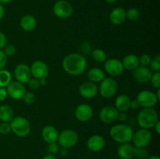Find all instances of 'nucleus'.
Here are the masks:
<instances>
[{
    "instance_id": "1",
    "label": "nucleus",
    "mask_w": 160,
    "mask_h": 159,
    "mask_svg": "<svg viewBox=\"0 0 160 159\" xmlns=\"http://www.w3.org/2000/svg\"><path fill=\"white\" fill-rule=\"evenodd\" d=\"M88 62L85 57L79 53H70L62 59V66L64 71L70 76H81L85 72Z\"/></svg>"
},
{
    "instance_id": "2",
    "label": "nucleus",
    "mask_w": 160,
    "mask_h": 159,
    "mask_svg": "<svg viewBox=\"0 0 160 159\" xmlns=\"http://www.w3.org/2000/svg\"><path fill=\"white\" fill-rule=\"evenodd\" d=\"M134 133L132 127L124 123L114 125L109 130V135L114 141L119 143H126L131 141Z\"/></svg>"
},
{
    "instance_id": "3",
    "label": "nucleus",
    "mask_w": 160,
    "mask_h": 159,
    "mask_svg": "<svg viewBox=\"0 0 160 159\" xmlns=\"http://www.w3.org/2000/svg\"><path fill=\"white\" fill-rule=\"evenodd\" d=\"M137 121L141 128L149 129L159 121V115L153 108H143L138 115Z\"/></svg>"
},
{
    "instance_id": "4",
    "label": "nucleus",
    "mask_w": 160,
    "mask_h": 159,
    "mask_svg": "<svg viewBox=\"0 0 160 159\" xmlns=\"http://www.w3.org/2000/svg\"><path fill=\"white\" fill-rule=\"evenodd\" d=\"M11 132L19 137H25L30 133L31 129L29 120L23 116L13 117L10 123Z\"/></svg>"
},
{
    "instance_id": "5",
    "label": "nucleus",
    "mask_w": 160,
    "mask_h": 159,
    "mask_svg": "<svg viewBox=\"0 0 160 159\" xmlns=\"http://www.w3.org/2000/svg\"><path fill=\"white\" fill-rule=\"evenodd\" d=\"M79 140V136L78 132L72 129H66L61 131L58 137V143L61 147L71 148L78 143Z\"/></svg>"
},
{
    "instance_id": "6",
    "label": "nucleus",
    "mask_w": 160,
    "mask_h": 159,
    "mask_svg": "<svg viewBox=\"0 0 160 159\" xmlns=\"http://www.w3.org/2000/svg\"><path fill=\"white\" fill-rule=\"evenodd\" d=\"M98 92L102 98H111L117 94L118 90V84L112 77H105L100 82Z\"/></svg>"
},
{
    "instance_id": "7",
    "label": "nucleus",
    "mask_w": 160,
    "mask_h": 159,
    "mask_svg": "<svg viewBox=\"0 0 160 159\" xmlns=\"http://www.w3.org/2000/svg\"><path fill=\"white\" fill-rule=\"evenodd\" d=\"M54 15L59 19H68L72 16L73 9L72 5L67 0H58L52 6Z\"/></svg>"
},
{
    "instance_id": "8",
    "label": "nucleus",
    "mask_w": 160,
    "mask_h": 159,
    "mask_svg": "<svg viewBox=\"0 0 160 159\" xmlns=\"http://www.w3.org/2000/svg\"><path fill=\"white\" fill-rule=\"evenodd\" d=\"M152 140V133L149 129H138L135 132H134L131 141L133 145L138 148H145L148 146Z\"/></svg>"
},
{
    "instance_id": "9",
    "label": "nucleus",
    "mask_w": 160,
    "mask_h": 159,
    "mask_svg": "<svg viewBox=\"0 0 160 159\" xmlns=\"http://www.w3.org/2000/svg\"><path fill=\"white\" fill-rule=\"evenodd\" d=\"M139 106L142 108H153L156 105L159 100L155 92L149 90H144L139 92L136 98Z\"/></svg>"
},
{
    "instance_id": "10",
    "label": "nucleus",
    "mask_w": 160,
    "mask_h": 159,
    "mask_svg": "<svg viewBox=\"0 0 160 159\" xmlns=\"http://www.w3.org/2000/svg\"><path fill=\"white\" fill-rule=\"evenodd\" d=\"M104 69L105 72L110 76H119L124 71L122 61L116 58L106 59L104 62Z\"/></svg>"
},
{
    "instance_id": "11",
    "label": "nucleus",
    "mask_w": 160,
    "mask_h": 159,
    "mask_svg": "<svg viewBox=\"0 0 160 159\" xmlns=\"http://www.w3.org/2000/svg\"><path fill=\"white\" fill-rule=\"evenodd\" d=\"M6 89L8 96L13 100H21L27 91L23 84L17 80L11 81Z\"/></svg>"
},
{
    "instance_id": "12",
    "label": "nucleus",
    "mask_w": 160,
    "mask_h": 159,
    "mask_svg": "<svg viewBox=\"0 0 160 159\" xmlns=\"http://www.w3.org/2000/svg\"><path fill=\"white\" fill-rule=\"evenodd\" d=\"M13 74L17 81L23 84H28V81L32 77L30 66L24 63L18 64L14 69Z\"/></svg>"
},
{
    "instance_id": "13",
    "label": "nucleus",
    "mask_w": 160,
    "mask_h": 159,
    "mask_svg": "<svg viewBox=\"0 0 160 159\" xmlns=\"http://www.w3.org/2000/svg\"><path fill=\"white\" fill-rule=\"evenodd\" d=\"M93 114L94 111L92 106L84 103L77 106L74 111L75 118L82 123L89 121L93 117Z\"/></svg>"
},
{
    "instance_id": "14",
    "label": "nucleus",
    "mask_w": 160,
    "mask_h": 159,
    "mask_svg": "<svg viewBox=\"0 0 160 159\" xmlns=\"http://www.w3.org/2000/svg\"><path fill=\"white\" fill-rule=\"evenodd\" d=\"M32 77L38 80L46 78L48 74V67L45 62L41 60H36L30 66Z\"/></svg>"
},
{
    "instance_id": "15",
    "label": "nucleus",
    "mask_w": 160,
    "mask_h": 159,
    "mask_svg": "<svg viewBox=\"0 0 160 159\" xmlns=\"http://www.w3.org/2000/svg\"><path fill=\"white\" fill-rule=\"evenodd\" d=\"M119 112L114 106H105L100 110L99 118L102 123L111 124L117 120Z\"/></svg>"
},
{
    "instance_id": "16",
    "label": "nucleus",
    "mask_w": 160,
    "mask_h": 159,
    "mask_svg": "<svg viewBox=\"0 0 160 159\" xmlns=\"http://www.w3.org/2000/svg\"><path fill=\"white\" fill-rule=\"evenodd\" d=\"M78 91L82 98H86V99H91V98H95L98 94V87L95 83H92L91 81H86L81 84L79 89H78Z\"/></svg>"
},
{
    "instance_id": "17",
    "label": "nucleus",
    "mask_w": 160,
    "mask_h": 159,
    "mask_svg": "<svg viewBox=\"0 0 160 159\" xmlns=\"http://www.w3.org/2000/svg\"><path fill=\"white\" fill-rule=\"evenodd\" d=\"M152 75V71L146 66L139 65L133 71V77L134 80L141 84H145L150 82Z\"/></svg>"
},
{
    "instance_id": "18",
    "label": "nucleus",
    "mask_w": 160,
    "mask_h": 159,
    "mask_svg": "<svg viewBox=\"0 0 160 159\" xmlns=\"http://www.w3.org/2000/svg\"><path fill=\"white\" fill-rule=\"evenodd\" d=\"M106 146V140L104 137L98 134L92 135L87 141V147L92 152H98Z\"/></svg>"
},
{
    "instance_id": "19",
    "label": "nucleus",
    "mask_w": 160,
    "mask_h": 159,
    "mask_svg": "<svg viewBox=\"0 0 160 159\" xmlns=\"http://www.w3.org/2000/svg\"><path fill=\"white\" fill-rule=\"evenodd\" d=\"M42 137L48 144L56 143L59 137V132L56 127L51 125H48L42 129Z\"/></svg>"
},
{
    "instance_id": "20",
    "label": "nucleus",
    "mask_w": 160,
    "mask_h": 159,
    "mask_svg": "<svg viewBox=\"0 0 160 159\" xmlns=\"http://www.w3.org/2000/svg\"><path fill=\"white\" fill-rule=\"evenodd\" d=\"M126 20V10L123 8H115L109 13V20L113 25L122 24Z\"/></svg>"
},
{
    "instance_id": "21",
    "label": "nucleus",
    "mask_w": 160,
    "mask_h": 159,
    "mask_svg": "<svg viewBox=\"0 0 160 159\" xmlns=\"http://www.w3.org/2000/svg\"><path fill=\"white\" fill-rule=\"evenodd\" d=\"M37 20L32 15H25L20 19V26L22 29L27 32L33 31L37 26Z\"/></svg>"
},
{
    "instance_id": "22",
    "label": "nucleus",
    "mask_w": 160,
    "mask_h": 159,
    "mask_svg": "<svg viewBox=\"0 0 160 159\" xmlns=\"http://www.w3.org/2000/svg\"><path fill=\"white\" fill-rule=\"evenodd\" d=\"M122 64H123L124 70H128V71H134L135 69H137L140 65L139 57L134 54L127 55L123 58Z\"/></svg>"
},
{
    "instance_id": "23",
    "label": "nucleus",
    "mask_w": 160,
    "mask_h": 159,
    "mask_svg": "<svg viewBox=\"0 0 160 159\" xmlns=\"http://www.w3.org/2000/svg\"><path fill=\"white\" fill-rule=\"evenodd\" d=\"M134 146L130 143H121L117 149V153L122 159H131L134 156Z\"/></svg>"
},
{
    "instance_id": "24",
    "label": "nucleus",
    "mask_w": 160,
    "mask_h": 159,
    "mask_svg": "<svg viewBox=\"0 0 160 159\" xmlns=\"http://www.w3.org/2000/svg\"><path fill=\"white\" fill-rule=\"evenodd\" d=\"M131 99L126 94L119 95L115 100V106L119 112H126L130 109Z\"/></svg>"
},
{
    "instance_id": "25",
    "label": "nucleus",
    "mask_w": 160,
    "mask_h": 159,
    "mask_svg": "<svg viewBox=\"0 0 160 159\" xmlns=\"http://www.w3.org/2000/svg\"><path fill=\"white\" fill-rule=\"evenodd\" d=\"M105 76V72L101 69L98 68V67H94L89 70L88 73V78L89 81L92 83H100L102 80Z\"/></svg>"
},
{
    "instance_id": "26",
    "label": "nucleus",
    "mask_w": 160,
    "mask_h": 159,
    "mask_svg": "<svg viewBox=\"0 0 160 159\" xmlns=\"http://www.w3.org/2000/svg\"><path fill=\"white\" fill-rule=\"evenodd\" d=\"M14 112L12 108L8 104L0 106V120L5 123H10L13 118Z\"/></svg>"
},
{
    "instance_id": "27",
    "label": "nucleus",
    "mask_w": 160,
    "mask_h": 159,
    "mask_svg": "<svg viewBox=\"0 0 160 159\" xmlns=\"http://www.w3.org/2000/svg\"><path fill=\"white\" fill-rule=\"evenodd\" d=\"M12 81V74L8 70H0V87H6L8 84Z\"/></svg>"
},
{
    "instance_id": "28",
    "label": "nucleus",
    "mask_w": 160,
    "mask_h": 159,
    "mask_svg": "<svg viewBox=\"0 0 160 159\" xmlns=\"http://www.w3.org/2000/svg\"><path fill=\"white\" fill-rule=\"evenodd\" d=\"M92 57L95 62H99V63H104L105 61L107 59L106 52L101 48H95L92 50Z\"/></svg>"
},
{
    "instance_id": "29",
    "label": "nucleus",
    "mask_w": 160,
    "mask_h": 159,
    "mask_svg": "<svg viewBox=\"0 0 160 159\" xmlns=\"http://www.w3.org/2000/svg\"><path fill=\"white\" fill-rule=\"evenodd\" d=\"M141 12L136 8H131L126 10V18L131 21H135L140 17Z\"/></svg>"
},
{
    "instance_id": "30",
    "label": "nucleus",
    "mask_w": 160,
    "mask_h": 159,
    "mask_svg": "<svg viewBox=\"0 0 160 159\" xmlns=\"http://www.w3.org/2000/svg\"><path fill=\"white\" fill-rule=\"evenodd\" d=\"M149 69L152 71L159 72L160 70V55H157L153 59H151V62L149 63Z\"/></svg>"
},
{
    "instance_id": "31",
    "label": "nucleus",
    "mask_w": 160,
    "mask_h": 159,
    "mask_svg": "<svg viewBox=\"0 0 160 159\" xmlns=\"http://www.w3.org/2000/svg\"><path fill=\"white\" fill-rule=\"evenodd\" d=\"M22 99L24 101L25 104L31 105V104H33L36 101V96L33 92L26 91Z\"/></svg>"
},
{
    "instance_id": "32",
    "label": "nucleus",
    "mask_w": 160,
    "mask_h": 159,
    "mask_svg": "<svg viewBox=\"0 0 160 159\" xmlns=\"http://www.w3.org/2000/svg\"><path fill=\"white\" fill-rule=\"evenodd\" d=\"M150 82H151L152 85L154 88L157 89L160 88V73L159 72H155L152 73L150 79Z\"/></svg>"
},
{
    "instance_id": "33",
    "label": "nucleus",
    "mask_w": 160,
    "mask_h": 159,
    "mask_svg": "<svg viewBox=\"0 0 160 159\" xmlns=\"http://www.w3.org/2000/svg\"><path fill=\"white\" fill-rule=\"evenodd\" d=\"M2 50L7 57H12L17 52V48L13 45H6Z\"/></svg>"
},
{
    "instance_id": "34",
    "label": "nucleus",
    "mask_w": 160,
    "mask_h": 159,
    "mask_svg": "<svg viewBox=\"0 0 160 159\" xmlns=\"http://www.w3.org/2000/svg\"><path fill=\"white\" fill-rule=\"evenodd\" d=\"M134 156H137L139 159H147L148 158V152L145 148L135 147L134 148Z\"/></svg>"
},
{
    "instance_id": "35",
    "label": "nucleus",
    "mask_w": 160,
    "mask_h": 159,
    "mask_svg": "<svg viewBox=\"0 0 160 159\" xmlns=\"http://www.w3.org/2000/svg\"><path fill=\"white\" fill-rule=\"evenodd\" d=\"M11 132V126L9 123L2 122L0 123V134L2 135H7Z\"/></svg>"
},
{
    "instance_id": "36",
    "label": "nucleus",
    "mask_w": 160,
    "mask_h": 159,
    "mask_svg": "<svg viewBox=\"0 0 160 159\" xmlns=\"http://www.w3.org/2000/svg\"><path fill=\"white\" fill-rule=\"evenodd\" d=\"M151 62V57L147 54H143L139 57V63L142 66L148 67Z\"/></svg>"
},
{
    "instance_id": "37",
    "label": "nucleus",
    "mask_w": 160,
    "mask_h": 159,
    "mask_svg": "<svg viewBox=\"0 0 160 159\" xmlns=\"http://www.w3.org/2000/svg\"><path fill=\"white\" fill-rule=\"evenodd\" d=\"M28 85V87H29L31 90H38V89L40 87V84H39V80L36 79V78L31 77V80L28 82L27 84Z\"/></svg>"
},
{
    "instance_id": "38",
    "label": "nucleus",
    "mask_w": 160,
    "mask_h": 159,
    "mask_svg": "<svg viewBox=\"0 0 160 159\" xmlns=\"http://www.w3.org/2000/svg\"><path fill=\"white\" fill-rule=\"evenodd\" d=\"M48 151L49 152V154L54 155V154H57L59 151V146L57 143H49L48 146Z\"/></svg>"
},
{
    "instance_id": "39",
    "label": "nucleus",
    "mask_w": 160,
    "mask_h": 159,
    "mask_svg": "<svg viewBox=\"0 0 160 159\" xmlns=\"http://www.w3.org/2000/svg\"><path fill=\"white\" fill-rule=\"evenodd\" d=\"M7 58L3 50H0V70H3L6 67L7 64Z\"/></svg>"
},
{
    "instance_id": "40",
    "label": "nucleus",
    "mask_w": 160,
    "mask_h": 159,
    "mask_svg": "<svg viewBox=\"0 0 160 159\" xmlns=\"http://www.w3.org/2000/svg\"><path fill=\"white\" fill-rule=\"evenodd\" d=\"M7 45V37L3 32L0 31V50H2Z\"/></svg>"
},
{
    "instance_id": "41",
    "label": "nucleus",
    "mask_w": 160,
    "mask_h": 159,
    "mask_svg": "<svg viewBox=\"0 0 160 159\" xmlns=\"http://www.w3.org/2000/svg\"><path fill=\"white\" fill-rule=\"evenodd\" d=\"M7 91L6 87H0V101H3L7 98Z\"/></svg>"
},
{
    "instance_id": "42",
    "label": "nucleus",
    "mask_w": 160,
    "mask_h": 159,
    "mask_svg": "<svg viewBox=\"0 0 160 159\" xmlns=\"http://www.w3.org/2000/svg\"><path fill=\"white\" fill-rule=\"evenodd\" d=\"M117 120L120 122H125L127 120V115L125 112H119L118 117H117Z\"/></svg>"
},
{
    "instance_id": "43",
    "label": "nucleus",
    "mask_w": 160,
    "mask_h": 159,
    "mask_svg": "<svg viewBox=\"0 0 160 159\" xmlns=\"http://www.w3.org/2000/svg\"><path fill=\"white\" fill-rule=\"evenodd\" d=\"M140 107L138 103V101L135 100H131V105H130V108L131 109H138V108Z\"/></svg>"
},
{
    "instance_id": "44",
    "label": "nucleus",
    "mask_w": 160,
    "mask_h": 159,
    "mask_svg": "<svg viewBox=\"0 0 160 159\" xmlns=\"http://www.w3.org/2000/svg\"><path fill=\"white\" fill-rule=\"evenodd\" d=\"M59 152L60 153V154L62 157H65V156L68 155V149H67V148L62 147L61 149H59Z\"/></svg>"
},
{
    "instance_id": "45",
    "label": "nucleus",
    "mask_w": 160,
    "mask_h": 159,
    "mask_svg": "<svg viewBox=\"0 0 160 159\" xmlns=\"http://www.w3.org/2000/svg\"><path fill=\"white\" fill-rule=\"evenodd\" d=\"M5 14V9L4 7H3V5L0 4V21L2 20V18L4 17Z\"/></svg>"
},
{
    "instance_id": "46",
    "label": "nucleus",
    "mask_w": 160,
    "mask_h": 159,
    "mask_svg": "<svg viewBox=\"0 0 160 159\" xmlns=\"http://www.w3.org/2000/svg\"><path fill=\"white\" fill-rule=\"evenodd\" d=\"M153 128H154V129H155V131H156V133H157L158 135H159L160 134V122L159 121L158 122V123L155 125L154 127Z\"/></svg>"
},
{
    "instance_id": "47",
    "label": "nucleus",
    "mask_w": 160,
    "mask_h": 159,
    "mask_svg": "<svg viewBox=\"0 0 160 159\" xmlns=\"http://www.w3.org/2000/svg\"><path fill=\"white\" fill-rule=\"evenodd\" d=\"M39 84H40V87L41 86H42V87H45V86H46V84H47L46 78H43V79L39 80Z\"/></svg>"
},
{
    "instance_id": "48",
    "label": "nucleus",
    "mask_w": 160,
    "mask_h": 159,
    "mask_svg": "<svg viewBox=\"0 0 160 159\" xmlns=\"http://www.w3.org/2000/svg\"><path fill=\"white\" fill-rule=\"evenodd\" d=\"M42 159H56V157L52 154H47V155L44 156Z\"/></svg>"
},
{
    "instance_id": "49",
    "label": "nucleus",
    "mask_w": 160,
    "mask_h": 159,
    "mask_svg": "<svg viewBox=\"0 0 160 159\" xmlns=\"http://www.w3.org/2000/svg\"><path fill=\"white\" fill-rule=\"evenodd\" d=\"M13 0H0V4L2 5H6V4H9V3L12 2Z\"/></svg>"
},
{
    "instance_id": "50",
    "label": "nucleus",
    "mask_w": 160,
    "mask_h": 159,
    "mask_svg": "<svg viewBox=\"0 0 160 159\" xmlns=\"http://www.w3.org/2000/svg\"><path fill=\"white\" fill-rule=\"evenodd\" d=\"M156 98H157V99L159 100V101H160V88L159 89H157V90H156Z\"/></svg>"
},
{
    "instance_id": "51",
    "label": "nucleus",
    "mask_w": 160,
    "mask_h": 159,
    "mask_svg": "<svg viewBox=\"0 0 160 159\" xmlns=\"http://www.w3.org/2000/svg\"><path fill=\"white\" fill-rule=\"evenodd\" d=\"M105 1H106V2L110 3V4H112V3H115L117 1V0H105Z\"/></svg>"
},
{
    "instance_id": "52",
    "label": "nucleus",
    "mask_w": 160,
    "mask_h": 159,
    "mask_svg": "<svg viewBox=\"0 0 160 159\" xmlns=\"http://www.w3.org/2000/svg\"><path fill=\"white\" fill-rule=\"evenodd\" d=\"M147 159H160V158H159V156L155 155V156H151V157H148V158H147Z\"/></svg>"
},
{
    "instance_id": "53",
    "label": "nucleus",
    "mask_w": 160,
    "mask_h": 159,
    "mask_svg": "<svg viewBox=\"0 0 160 159\" xmlns=\"http://www.w3.org/2000/svg\"><path fill=\"white\" fill-rule=\"evenodd\" d=\"M119 159H122V158H119Z\"/></svg>"
}]
</instances>
